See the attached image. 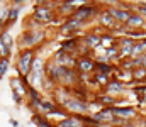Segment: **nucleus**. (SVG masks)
Returning <instances> with one entry per match:
<instances>
[{"label":"nucleus","mask_w":146,"mask_h":127,"mask_svg":"<svg viewBox=\"0 0 146 127\" xmlns=\"http://www.w3.org/2000/svg\"><path fill=\"white\" fill-rule=\"evenodd\" d=\"M44 63L46 59L42 56L37 54L33 61V66H31V73L27 76V82L33 88H36L39 91H44L46 90V76H44Z\"/></svg>","instance_id":"20e7f679"},{"label":"nucleus","mask_w":146,"mask_h":127,"mask_svg":"<svg viewBox=\"0 0 146 127\" xmlns=\"http://www.w3.org/2000/svg\"><path fill=\"white\" fill-rule=\"evenodd\" d=\"M24 2H12V5H9V17H7V22H5V29L9 31L17 20H19V14H21V9H22Z\"/></svg>","instance_id":"f3484780"},{"label":"nucleus","mask_w":146,"mask_h":127,"mask_svg":"<svg viewBox=\"0 0 146 127\" xmlns=\"http://www.w3.org/2000/svg\"><path fill=\"white\" fill-rule=\"evenodd\" d=\"M134 42L133 39L122 36V38H117V51H119V59H127L131 58V53H133V47H134Z\"/></svg>","instance_id":"dca6fc26"},{"label":"nucleus","mask_w":146,"mask_h":127,"mask_svg":"<svg viewBox=\"0 0 146 127\" xmlns=\"http://www.w3.org/2000/svg\"><path fill=\"white\" fill-rule=\"evenodd\" d=\"M114 70H115V64H112L109 61H106V63H95L94 73H102V75L112 76V75H114Z\"/></svg>","instance_id":"b1692460"},{"label":"nucleus","mask_w":146,"mask_h":127,"mask_svg":"<svg viewBox=\"0 0 146 127\" xmlns=\"http://www.w3.org/2000/svg\"><path fill=\"white\" fill-rule=\"evenodd\" d=\"M83 27H87L83 22H78V20H73V19H65V22L58 27V32L63 38H82L83 32H80V31Z\"/></svg>","instance_id":"0eeeda50"},{"label":"nucleus","mask_w":146,"mask_h":127,"mask_svg":"<svg viewBox=\"0 0 146 127\" xmlns=\"http://www.w3.org/2000/svg\"><path fill=\"white\" fill-rule=\"evenodd\" d=\"M9 124L12 127H19V120H15V119H9Z\"/></svg>","instance_id":"2f4dec72"},{"label":"nucleus","mask_w":146,"mask_h":127,"mask_svg":"<svg viewBox=\"0 0 146 127\" xmlns=\"http://www.w3.org/2000/svg\"><path fill=\"white\" fill-rule=\"evenodd\" d=\"M31 17L36 20L37 24H41L42 27H46V26H51V22H53V19L56 17V14H54V10H49V9H46V7H42V5H39V3H34V5H33V14H31Z\"/></svg>","instance_id":"1a4fd4ad"},{"label":"nucleus","mask_w":146,"mask_h":127,"mask_svg":"<svg viewBox=\"0 0 146 127\" xmlns=\"http://www.w3.org/2000/svg\"><path fill=\"white\" fill-rule=\"evenodd\" d=\"M122 127H136V122H126Z\"/></svg>","instance_id":"f704fd0d"},{"label":"nucleus","mask_w":146,"mask_h":127,"mask_svg":"<svg viewBox=\"0 0 146 127\" xmlns=\"http://www.w3.org/2000/svg\"><path fill=\"white\" fill-rule=\"evenodd\" d=\"M143 54H146V39H141V41L134 42V47H133L131 58H133V59H138V58H141Z\"/></svg>","instance_id":"a878e982"},{"label":"nucleus","mask_w":146,"mask_h":127,"mask_svg":"<svg viewBox=\"0 0 146 127\" xmlns=\"http://www.w3.org/2000/svg\"><path fill=\"white\" fill-rule=\"evenodd\" d=\"M51 59H53L58 66H63V68H66V70H75V68H76V59H78V56L58 49V51H54V53L51 54Z\"/></svg>","instance_id":"9b49d317"},{"label":"nucleus","mask_w":146,"mask_h":127,"mask_svg":"<svg viewBox=\"0 0 146 127\" xmlns=\"http://www.w3.org/2000/svg\"><path fill=\"white\" fill-rule=\"evenodd\" d=\"M102 91L110 95V97H114V98H117V97H122L126 91H129V88H127L126 83H122V82H119L115 78H110V82L106 85V88Z\"/></svg>","instance_id":"f8f14e48"},{"label":"nucleus","mask_w":146,"mask_h":127,"mask_svg":"<svg viewBox=\"0 0 146 127\" xmlns=\"http://www.w3.org/2000/svg\"><path fill=\"white\" fill-rule=\"evenodd\" d=\"M115 7L121 9V10H124V12H129V14L136 12V2L134 3L133 2H115Z\"/></svg>","instance_id":"cd10ccee"},{"label":"nucleus","mask_w":146,"mask_h":127,"mask_svg":"<svg viewBox=\"0 0 146 127\" xmlns=\"http://www.w3.org/2000/svg\"><path fill=\"white\" fill-rule=\"evenodd\" d=\"M2 41L5 42V46H7V49L10 51V53H14V47H15V41H14V38H12V34L9 32V31H3L2 34Z\"/></svg>","instance_id":"bb28decb"},{"label":"nucleus","mask_w":146,"mask_h":127,"mask_svg":"<svg viewBox=\"0 0 146 127\" xmlns=\"http://www.w3.org/2000/svg\"><path fill=\"white\" fill-rule=\"evenodd\" d=\"M0 59H2V56H0Z\"/></svg>","instance_id":"c9c22d12"},{"label":"nucleus","mask_w":146,"mask_h":127,"mask_svg":"<svg viewBox=\"0 0 146 127\" xmlns=\"http://www.w3.org/2000/svg\"><path fill=\"white\" fill-rule=\"evenodd\" d=\"M104 32H106V31H104ZM82 44L87 46V49H90V51L94 53L97 47H100V34L95 32L94 29H88V31L83 32V36H82Z\"/></svg>","instance_id":"2eb2a0df"},{"label":"nucleus","mask_w":146,"mask_h":127,"mask_svg":"<svg viewBox=\"0 0 146 127\" xmlns=\"http://www.w3.org/2000/svg\"><path fill=\"white\" fill-rule=\"evenodd\" d=\"M112 112H114V117L117 119H122L126 122H136L141 115V112L138 110V107L134 105H117V107H112Z\"/></svg>","instance_id":"6e6552de"},{"label":"nucleus","mask_w":146,"mask_h":127,"mask_svg":"<svg viewBox=\"0 0 146 127\" xmlns=\"http://www.w3.org/2000/svg\"><path fill=\"white\" fill-rule=\"evenodd\" d=\"M114 46H117V38L112 32H109V31L102 32L100 34V47L109 49V47H114Z\"/></svg>","instance_id":"4be33fe9"},{"label":"nucleus","mask_w":146,"mask_h":127,"mask_svg":"<svg viewBox=\"0 0 146 127\" xmlns=\"http://www.w3.org/2000/svg\"><path fill=\"white\" fill-rule=\"evenodd\" d=\"M95 22H97V26H99L100 29L109 31V32L114 29V26H115V20L112 19V15L107 12V9H106V7L102 9V12H100V14H99V17L95 19Z\"/></svg>","instance_id":"a211bd4d"},{"label":"nucleus","mask_w":146,"mask_h":127,"mask_svg":"<svg viewBox=\"0 0 146 127\" xmlns=\"http://www.w3.org/2000/svg\"><path fill=\"white\" fill-rule=\"evenodd\" d=\"M78 46H80V38H66L60 42V51H65V53H70V54L76 56Z\"/></svg>","instance_id":"6ab92c4d"},{"label":"nucleus","mask_w":146,"mask_h":127,"mask_svg":"<svg viewBox=\"0 0 146 127\" xmlns=\"http://www.w3.org/2000/svg\"><path fill=\"white\" fill-rule=\"evenodd\" d=\"M90 115L97 120L99 126H109V124L114 122V119H115L112 109H109V107H104V109H99V110H92Z\"/></svg>","instance_id":"ddd939ff"},{"label":"nucleus","mask_w":146,"mask_h":127,"mask_svg":"<svg viewBox=\"0 0 146 127\" xmlns=\"http://www.w3.org/2000/svg\"><path fill=\"white\" fill-rule=\"evenodd\" d=\"M78 83H80V73L76 70H66L65 75H63V80H61V86L72 88Z\"/></svg>","instance_id":"aec40b11"},{"label":"nucleus","mask_w":146,"mask_h":127,"mask_svg":"<svg viewBox=\"0 0 146 127\" xmlns=\"http://www.w3.org/2000/svg\"><path fill=\"white\" fill-rule=\"evenodd\" d=\"M104 9V3H97V2H83L82 5L76 7L75 14L68 19H73V20H78V22H83L85 26H88L90 22H94L99 14L102 12Z\"/></svg>","instance_id":"f03ea898"},{"label":"nucleus","mask_w":146,"mask_h":127,"mask_svg":"<svg viewBox=\"0 0 146 127\" xmlns=\"http://www.w3.org/2000/svg\"><path fill=\"white\" fill-rule=\"evenodd\" d=\"M12 98H14V103H15V105H22V103L26 102V98H24L22 95H19L17 91H12Z\"/></svg>","instance_id":"7c9ffc66"},{"label":"nucleus","mask_w":146,"mask_h":127,"mask_svg":"<svg viewBox=\"0 0 146 127\" xmlns=\"http://www.w3.org/2000/svg\"><path fill=\"white\" fill-rule=\"evenodd\" d=\"M145 5H146V2H145Z\"/></svg>","instance_id":"e433bc0d"},{"label":"nucleus","mask_w":146,"mask_h":127,"mask_svg":"<svg viewBox=\"0 0 146 127\" xmlns=\"http://www.w3.org/2000/svg\"><path fill=\"white\" fill-rule=\"evenodd\" d=\"M66 68L63 66H58L51 58L46 59L44 63V76H46V90L51 93L54 86L61 85V80H63V75H65Z\"/></svg>","instance_id":"39448f33"},{"label":"nucleus","mask_w":146,"mask_h":127,"mask_svg":"<svg viewBox=\"0 0 146 127\" xmlns=\"http://www.w3.org/2000/svg\"><path fill=\"white\" fill-rule=\"evenodd\" d=\"M46 38H48V31H44V27L24 29L17 38V46L19 49H42Z\"/></svg>","instance_id":"f257e3e1"},{"label":"nucleus","mask_w":146,"mask_h":127,"mask_svg":"<svg viewBox=\"0 0 146 127\" xmlns=\"http://www.w3.org/2000/svg\"><path fill=\"white\" fill-rule=\"evenodd\" d=\"M37 51L39 49H19L17 51V54H15V71H17V76H21V78H27L29 76L33 61L37 56Z\"/></svg>","instance_id":"7ed1b4c3"},{"label":"nucleus","mask_w":146,"mask_h":127,"mask_svg":"<svg viewBox=\"0 0 146 127\" xmlns=\"http://www.w3.org/2000/svg\"><path fill=\"white\" fill-rule=\"evenodd\" d=\"M126 29H146V20L138 14V12H133L126 22Z\"/></svg>","instance_id":"412c9836"},{"label":"nucleus","mask_w":146,"mask_h":127,"mask_svg":"<svg viewBox=\"0 0 146 127\" xmlns=\"http://www.w3.org/2000/svg\"><path fill=\"white\" fill-rule=\"evenodd\" d=\"M141 107H146V91H145V93H143V103H141V105L138 107V110H139Z\"/></svg>","instance_id":"72a5a7b5"},{"label":"nucleus","mask_w":146,"mask_h":127,"mask_svg":"<svg viewBox=\"0 0 146 127\" xmlns=\"http://www.w3.org/2000/svg\"><path fill=\"white\" fill-rule=\"evenodd\" d=\"M131 76H133L134 85H146V68H143V66L136 68L134 71H131Z\"/></svg>","instance_id":"393cba45"},{"label":"nucleus","mask_w":146,"mask_h":127,"mask_svg":"<svg viewBox=\"0 0 146 127\" xmlns=\"http://www.w3.org/2000/svg\"><path fill=\"white\" fill-rule=\"evenodd\" d=\"M7 17H9V5H2V7H0V24L5 26Z\"/></svg>","instance_id":"c756f323"},{"label":"nucleus","mask_w":146,"mask_h":127,"mask_svg":"<svg viewBox=\"0 0 146 127\" xmlns=\"http://www.w3.org/2000/svg\"><path fill=\"white\" fill-rule=\"evenodd\" d=\"M63 109L66 110L68 115H87V114L92 112L90 102H85V100H80V98H75V97H70L66 100Z\"/></svg>","instance_id":"423d86ee"},{"label":"nucleus","mask_w":146,"mask_h":127,"mask_svg":"<svg viewBox=\"0 0 146 127\" xmlns=\"http://www.w3.org/2000/svg\"><path fill=\"white\" fill-rule=\"evenodd\" d=\"M83 0H61V2H56V10L54 14L61 19H68L72 17L76 10L78 5H82Z\"/></svg>","instance_id":"9d476101"},{"label":"nucleus","mask_w":146,"mask_h":127,"mask_svg":"<svg viewBox=\"0 0 146 127\" xmlns=\"http://www.w3.org/2000/svg\"><path fill=\"white\" fill-rule=\"evenodd\" d=\"M75 70L78 73H82V75H92L94 70H95V59H94V56H78Z\"/></svg>","instance_id":"4468645a"},{"label":"nucleus","mask_w":146,"mask_h":127,"mask_svg":"<svg viewBox=\"0 0 146 127\" xmlns=\"http://www.w3.org/2000/svg\"><path fill=\"white\" fill-rule=\"evenodd\" d=\"M117 66H119L121 70H124V71H134L136 68L141 66V61H139V59L127 58V59H121V61L117 63Z\"/></svg>","instance_id":"5701e85b"},{"label":"nucleus","mask_w":146,"mask_h":127,"mask_svg":"<svg viewBox=\"0 0 146 127\" xmlns=\"http://www.w3.org/2000/svg\"><path fill=\"white\" fill-rule=\"evenodd\" d=\"M138 59L141 61V66H143V68H146V54H143V56H141V58H138Z\"/></svg>","instance_id":"473e14b6"},{"label":"nucleus","mask_w":146,"mask_h":127,"mask_svg":"<svg viewBox=\"0 0 146 127\" xmlns=\"http://www.w3.org/2000/svg\"><path fill=\"white\" fill-rule=\"evenodd\" d=\"M9 66H10V58H2L0 59V80L5 78L7 71H9Z\"/></svg>","instance_id":"c85d7f7f"}]
</instances>
